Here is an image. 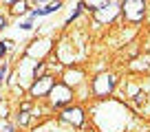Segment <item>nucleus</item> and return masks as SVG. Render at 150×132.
Masks as SVG:
<instances>
[{"instance_id": "13", "label": "nucleus", "mask_w": 150, "mask_h": 132, "mask_svg": "<svg viewBox=\"0 0 150 132\" xmlns=\"http://www.w3.org/2000/svg\"><path fill=\"white\" fill-rule=\"evenodd\" d=\"M33 2H35V5H42V2H47V0H33Z\"/></svg>"}, {"instance_id": "7", "label": "nucleus", "mask_w": 150, "mask_h": 132, "mask_svg": "<svg viewBox=\"0 0 150 132\" xmlns=\"http://www.w3.org/2000/svg\"><path fill=\"white\" fill-rule=\"evenodd\" d=\"M60 5H62V2L57 0V2H53V5H47L44 9H35V11H33V15L38 18V15H47V13H53L55 9H60Z\"/></svg>"}, {"instance_id": "14", "label": "nucleus", "mask_w": 150, "mask_h": 132, "mask_svg": "<svg viewBox=\"0 0 150 132\" xmlns=\"http://www.w3.org/2000/svg\"><path fill=\"white\" fill-rule=\"evenodd\" d=\"M2 2H13V0H2Z\"/></svg>"}, {"instance_id": "12", "label": "nucleus", "mask_w": 150, "mask_h": 132, "mask_svg": "<svg viewBox=\"0 0 150 132\" xmlns=\"http://www.w3.org/2000/svg\"><path fill=\"white\" fill-rule=\"evenodd\" d=\"M5 24H7V18H2V15H0V29H5Z\"/></svg>"}, {"instance_id": "3", "label": "nucleus", "mask_w": 150, "mask_h": 132, "mask_svg": "<svg viewBox=\"0 0 150 132\" xmlns=\"http://www.w3.org/2000/svg\"><path fill=\"white\" fill-rule=\"evenodd\" d=\"M49 95H51V101L55 106H62V104H66L73 95H71V88L66 84H53V88L49 90Z\"/></svg>"}, {"instance_id": "4", "label": "nucleus", "mask_w": 150, "mask_h": 132, "mask_svg": "<svg viewBox=\"0 0 150 132\" xmlns=\"http://www.w3.org/2000/svg\"><path fill=\"white\" fill-rule=\"evenodd\" d=\"M117 2H106V5L102 7V9L95 11V18L99 20V22H108V20H112L115 15H117Z\"/></svg>"}, {"instance_id": "6", "label": "nucleus", "mask_w": 150, "mask_h": 132, "mask_svg": "<svg viewBox=\"0 0 150 132\" xmlns=\"http://www.w3.org/2000/svg\"><path fill=\"white\" fill-rule=\"evenodd\" d=\"M62 119L69 123H73V126H82V121H84V114H82L80 108H66L64 112H62Z\"/></svg>"}, {"instance_id": "5", "label": "nucleus", "mask_w": 150, "mask_h": 132, "mask_svg": "<svg viewBox=\"0 0 150 132\" xmlns=\"http://www.w3.org/2000/svg\"><path fill=\"white\" fill-rule=\"evenodd\" d=\"M51 88H53V79H51V77H40V79L31 86V95L40 97V95H47Z\"/></svg>"}, {"instance_id": "1", "label": "nucleus", "mask_w": 150, "mask_h": 132, "mask_svg": "<svg viewBox=\"0 0 150 132\" xmlns=\"http://www.w3.org/2000/svg\"><path fill=\"white\" fill-rule=\"evenodd\" d=\"M124 15L130 22H139L146 13V2L144 0H124Z\"/></svg>"}, {"instance_id": "8", "label": "nucleus", "mask_w": 150, "mask_h": 132, "mask_svg": "<svg viewBox=\"0 0 150 132\" xmlns=\"http://www.w3.org/2000/svg\"><path fill=\"white\" fill-rule=\"evenodd\" d=\"M106 2H110V0H84V5H88L91 9H95V11H97V9H102V7L106 5Z\"/></svg>"}, {"instance_id": "10", "label": "nucleus", "mask_w": 150, "mask_h": 132, "mask_svg": "<svg viewBox=\"0 0 150 132\" xmlns=\"http://www.w3.org/2000/svg\"><path fill=\"white\" fill-rule=\"evenodd\" d=\"M80 77H82V73H80V71L69 73V75H66V86H69V84H80Z\"/></svg>"}, {"instance_id": "15", "label": "nucleus", "mask_w": 150, "mask_h": 132, "mask_svg": "<svg viewBox=\"0 0 150 132\" xmlns=\"http://www.w3.org/2000/svg\"><path fill=\"white\" fill-rule=\"evenodd\" d=\"M0 79H2V71H0Z\"/></svg>"}, {"instance_id": "2", "label": "nucleus", "mask_w": 150, "mask_h": 132, "mask_svg": "<svg viewBox=\"0 0 150 132\" xmlns=\"http://www.w3.org/2000/svg\"><path fill=\"white\" fill-rule=\"evenodd\" d=\"M112 88H115V77H112L110 73H102V75L95 77V81H93V90H95V95L104 97V95H108Z\"/></svg>"}, {"instance_id": "9", "label": "nucleus", "mask_w": 150, "mask_h": 132, "mask_svg": "<svg viewBox=\"0 0 150 132\" xmlns=\"http://www.w3.org/2000/svg\"><path fill=\"white\" fill-rule=\"evenodd\" d=\"M24 7H27L24 0H13V2H11V11H13V13H22Z\"/></svg>"}, {"instance_id": "11", "label": "nucleus", "mask_w": 150, "mask_h": 132, "mask_svg": "<svg viewBox=\"0 0 150 132\" xmlns=\"http://www.w3.org/2000/svg\"><path fill=\"white\" fill-rule=\"evenodd\" d=\"M11 44H13L11 40H5V42H0V51H7V48H9Z\"/></svg>"}]
</instances>
